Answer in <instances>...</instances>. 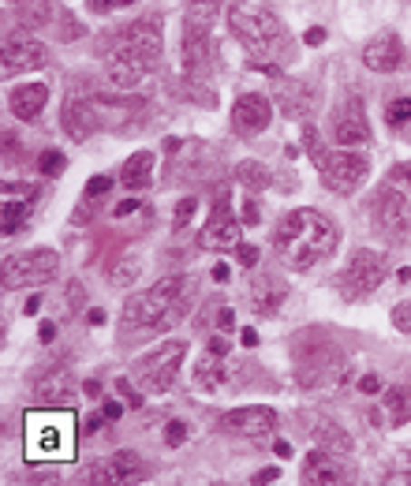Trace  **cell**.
<instances>
[{"mask_svg": "<svg viewBox=\"0 0 411 486\" xmlns=\"http://www.w3.org/2000/svg\"><path fill=\"white\" fill-rule=\"evenodd\" d=\"M337 225L318 214V209H292V214H284L277 232H273V248L280 255V262L289 266V269H310V266H318L326 262L333 251H337Z\"/></svg>", "mask_w": 411, "mask_h": 486, "instance_id": "obj_1", "label": "cell"}, {"mask_svg": "<svg viewBox=\"0 0 411 486\" xmlns=\"http://www.w3.org/2000/svg\"><path fill=\"white\" fill-rule=\"evenodd\" d=\"M161 23L157 19H142L123 26L116 42H113V60H109V83L120 90H135L157 64H161Z\"/></svg>", "mask_w": 411, "mask_h": 486, "instance_id": "obj_2", "label": "cell"}, {"mask_svg": "<svg viewBox=\"0 0 411 486\" xmlns=\"http://www.w3.org/2000/svg\"><path fill=\"white\" fill-rule=\"evenodd\" d=\"M229 26L240 38V45L250 53V68H262V72L277 75V64H269V60L284 49V26H280L269 0H232Z\"/></svg>", "mask_w": 411, "mask_h": 486, "instance_id": "obj_3", "label": "cell"}, {"mask_svg": "<svg viewBox=\"0 0 411 486\" xmlns=\"http://www.w3.org/2000/svg\"><path fill=\"white\" fill-rule=\"evenodd\" d=\"M187 307H191V281L172 273V277L157 281L150 292L123 303V329H142V333L169 329L172 322L183 318Z\"/></svg>", "mask_w": 411, "mask_h": 486, "instance_id": "obj_4", "label": "cell"}, {"mask_svg": "<svg viewBox=\"0 0 411 486\" xmlns=\"http://www.w3.org/2000/svg\"><path fill=\"white\" fill-rule=\"evenodd\" d=\"M220 19L217 0H191V8L183 15V75L187 83H202L213 72L217 45H213V23Z\"/></svg>", "mask_w": 411, "mask_h": 486, "instance_id": "obj_5", "label": "cell"}, {"mask_svg": "<svg viewBox=\"0 0 411 486\" xmlns=\"http://www.w3.org/2000/svg\"><path fill=\"white\" fill-rule=\"evenodd\" d=\"M75 423L64 412H26V461H72Z\"/></svg>", "mask_w": 411, "mask_h": 486, "instance_id": "obj_6", "label": "cell"}, {"mask_svg": "<svg viewBox=\"0 0 411 486\" xmlns=\"http://www.w3.org/2000/svg\"><path fill=\"white\" fill-rule=\"evenodd\" d=\"M183 355H187V345L183 341H165L161 348H153L150 355L135 359V371L132 374H135L139 389H146V393H169V385L180 374Z\"/></svg>", "mask_w": 411, "mask_h": 486, "instance_id": "obj_7", "label": "cell"}, {"mask_svg": "<svg viewBox=\"0 0 411 486\" xmlns=\"http://www.w3.org/2000/svg\"><path fill=\"white\" fill-rule=\"evenodd\" d=\"M60 269V255L49 248H34V251H23L15 258L5 262V288H34V285H49Z\"/></svg>", "mask_w": 411, "mask_h": 486, "instance_id": "obj_8", "label": "cell"}, {"mask_svg": "<svg viewBox=\"0 0 411 486\" xmlns=\"http://www.w3.org/2000/svg\"><path fill=\"white\" fill-rule=\"evenodd\" d=\"M367 172H370L367 158L352 146L337 150V154H326V161H322V180H326V188L333 195H356L363 188Z\"/></svg>", "mask_w": 411, "mask_h": 486, "instance_id": "obj_9", "label": "cell"}, {"mask_svg": "<svg viewBox=\"0 0 411 486\" xmlns=\"http://www.w3.org/2000/svg\"><path fill=\"white\" fill-rule=\"evenodd\" d=\"M382 281H386V258L374 251H356L340 277V292L344 299H363L382 288Z\"/></svg>", "mask_w": 411, "mask_h": 486, "instance_id": "obj_10", "label": "cell"}, {"mask_svg": "<svg viewBox=\"0 0 411 486\" xmlns=\"http://www.w3.org/2000/svg\"><path fill=\"white\" fill-rule=\"evenodd\" d=\"M374 228L389 239L407 236L411 232V202L400 191H382L374 199Z\"/></svg>", "mask_w": 411, "mask_h": 486, "instance_id": "obj_11", "label": "cell"}, {"mask_svg": "<svg viewBox=\"0 0 411 486\" xmlns=\"http://www.w3.org/2000/svg\"><path fill=\"white\" fill-rule=\"evenodd\" d=\"M199 248H206V251H229V248H240V221L229 214L225 195H217L213 214H210V221H206L202 232H199Z\"/></svg>", "mask_w": 411, "mask_h": 486, "instance_id": "obj_12", "label": "cell"}, {"mask_svg": "<svg viewBox=\"0 0 411 486\" xmlns=\"http://www.w3.org/2000/svg\"><path fill=\"white\" fill-rule=\"evenodd\" d=\"M142 461L135 457L132 449H120V452H113V457L105 461V464H98V468H90L86 475H83V482H113V486H132V482H142Z\"/></svg>", "mask_w": 411, "mask_h": 486, "instance_id": "obj_13", "label": "cell"}, {"mask_svg": "<svg viewBox=\"0 0 411 486\" xmlns=\"http://www.w3.org/2000/svg\"><path fill=\"white\" fill-rule=\"evenodd\" d=\"M277 427V412L273 408H236L220 415V431H229L236 438H266Z\"/></svg>", "mask_w": 411, "mask_h": 486, "instance_id": "obj_14", "label": "cell"}, {"mask_svg": "<svg viewBox=\"0 0 411 486\" xmlns=\"http://www.w3.org/2000/svg\"><path fill=\"white\" fill-rule=\"evenodd\" d=\"M273 120V105L262 94H243L232 105V131L236 135H262Z\"/></svg>", "mask_w": 411, "mask_h": 486, "instance_id": "obj_15", "label": "cell"}, {"mask_svg": "<svg viewBox=\"0 0 411 486\" xmlns=\"http://www.w3.org/2000/svg\"><path fill=\"white\" fill-rule=\"evenodd\" d=\"M60 120H64V131H68L72 142H86L93 131L102 128L98 105L86 102V98H79V94H72V98L64 102V112H60Z\"/></svg>", "mask_w": 411, "mask_h": 486, "instance_id": "obj_16", "label": "cell"}, {"mask_svg": "<svg viewBox=\"0 0 411 486\" xmlns=\"http://www.w3.org/2000/svg\"><path fill=\"white\" fill-rule=\"evenodd\" d=\"M333 135H337L340 146H363V142H370V120H367V109H363L359 98H347L340 105Z\"/></svg>", "mask_w": 411, "mask_h": 486, "instance_id": "obj_17", "label": "cell"}, {"mask_svg": "<svg viewBox=\"0 0 411 486\" xmlns=\"http://www.w3.org/2000/svg\"><path fill=\"white\" fill-rule=\"evenodd\" d=\"M49 64V49L34 38H12L5 45V75H15V72H38Z\"/></svg>", "mask_w": 411, "mask_h": 486, "instance_id": "obj_18", "label": "cell"}, {"mask_svg": "<svg viewBox=\"0 0 411 486\" xmlns=\"http://www.w3.org/2000/svg\"><path fill=\"white\" fill-rule=\"evenodd\" d=\"M363 64L370 68V72H396L400 64H404V42L393 34V30H386V34H377L374 42H367V49H363Z\"/></svg>", "mask_w": 411, "mask_h": 486, "instance_id": "obj_19", "label": "cell"}, {"mask_svg": "<svg viewBox=\"0 0 411 486\" xmlns=\"http://www.w3.org/2000/svg\"><path fill=\"white\" fill-rule=\"evenodd\" d=\"M34 199H38V188L5 184V236H8V239L26 228V221H30V202H34Z\"/></svg>", "mask_w": 411, "mask_h": 486, "instance_id": "obj_20", "label": "cell"}, {"mask_svg": "<svg viewBox=\"0 0 411 486\" xmlns=\"http://www.w3.org/2000/svg\"><path fill=\"white\" fill-rule=\"evenodd\" d=\"M303 482L310 486H337V482H347V471L344 464L326 449H314L310 457L303 461Z\"/></svg>", "mask_w": 411, "mask_h": 486, "instance_id": "obj_21", "label": "cell"}, {"mask_svg": "<svg viewBox=\"0 0 411 486\" xmlns=\"http://www.w3.org/2000/svg\"><path fill=\"white\" fill-rule=\"evenodd\" d=\"M277 105H280V112L289 116V120H307L314 112V105H318V94H314L307 83L289 79V83L277 90Z\"/></svg>", "mask_w": 411, "mask_h": 486, "instance_id": "obj_22", "label": "cell"}, {"mask_svg": "<svg viewBox=\"0 0 411 486\" xmlns=\"http://www.w3.org/2000/svg\"><path fill=\"white\" fill-rule=\"evenodd\" d=\"M225 382H229V363H225V355H220V352L210 348V352L199 359V367H195V389L217 393Z\"/></svg>", "mask_w": 411, "mask_h": 486, "instance_id": "obj_23", "label": "cell"}, {"mask_svg": "<svg viewBox=\"0 0 411 486\" xmlns=\"http://www.w3.org/2000/svg\"><path fill=\"white\" fill-rule=\"evenodd\" d=\"M49 102V86L45 83H26L19 90H12V112L19 120H34Z\"/></svg>", "mask_w": 411, "mask_h": 486, "instance_id": "obj_24", "label": "cell"}, {"mask_svg": "<svg viewBox=\"0 0 411 486\" xmlns=\"http://www.w3.org/2000/svg\"><path fill=\"white\" fill-rule=\"evenodd\" d=\"M250 296H255V307H259L262 315H277V311H280V303L289 299L284 285L273 281V277H266V273H259V277L250 281Z\"/></svg>", "mask_w": 411, "mask_h": 486, "instance_id": "obj_25", "label": "cell"}, {"mask_svg": "<svg viewBox=\"0 0 411 486\" xmlns=\"http://www.w3.org/2000/svg\"><path fill=\"white\" fill-rule=\"evenodd\" d=\"M150 172H153V154H150V150H139V154H132L128 161H123L120 184L132 188V191H142L150 184Z\"/></svg>", "mask_w": 411, "mask_h": 486, "instance_id": "obj_26", "label": "cell"}, {"mask_svg": "<svg viewBox=\"0 0 411 486\" xmlns=\"http://www.w3.org/2000/svg\"><path fill=\"white\" fill-rule=\"evenodd\" d=\"M68 389H75V385H72V374L64 367H53V371H45V374L34 378V393H38L42 401H49V404H56Z\"/></svg>", "mask_w": 411, "mask_h": 486, "instance_id": "obj_27", "label": "cell"}, {"mask_svg": "<svg viewBox=\"0 0 411 486\" xmlns=\"http://www.w3.org/2000/svg\"><path fill=\"white\" fill-rule=\"evenodd\" d=\"M314 445L326 449V452H333V457H344V452H352V438H347V431H340L337 423H329V419L314 427Z\"/></svg>", "mask_w": 411, "mask_h": 486, "instance_id": "obj_28", "label": "cell"}, {"mask_svg": "<svg viewBox=\"0 0 411 486\" xmlns=\"http://www.w3.org/2000/svg\"><path fill=\"white\" fill-rule=\"evenodd\" d=\"M382 404H386V419H389V427H404L407 415H411V401H407V393L404 389H382Z\"/></svg>", "mask_w": 411, "mask_h": 486, "instance_id": "obj_29", "label": "cell"}, {"mask_svg": "<svg viewBox=\"0 0 411 486\" xmlns=\"http://www.w3.org/2000/svg\"><path fill=\"white\" fill-rule=\"evenodd\" d=\"M236 180H240V184L250 191V195H255V191H266L269 188V169L262 165V161H240L236 165Z\"/></svg>", "mask_w": 411, "mask_h": 486, "instance_id": "obj_30", "label": "cell"}, {"mask_svg": "<svg viewBox=\"0 0 411 486\" xmlns=\"http://www.w3.org/2000/svg\"><path fill=\"white\" fill-rule=\"evenodd\" d=\"M386 120H389V128H404V124H411V98H396V102H389Z\"/></svg>", "mask_w": 411, "mask_h": 486, "instance_id": "obj_31", "label": "cell"}, {"mask_svg": "<svg viewBox=\"0 0 411 486\" xmlns=\"http://www.w3.org/2000/svg\"><path fill=\"white\" fill-rule=\"evenodd\" d=\"M38 169H42V176L56 180L60 172L68 169V161H64V154H60V150H45V154H42V161H38Z\"/></svg>", "mask_w": 411, "mask_h": 486, "instance_id": "obj_32", "label": "cell"}, {"mask_svg": "<svg viewBox=\"0 0 411 486\" xmlns=\"http://www.w3.org/2000/svg\"><path fill=\"white\" fill-rule=\"evenodd\" d=\"M303 142H307L310 161L322 165V161H326V150H322V139H318V131H314V124H303Z\"/></svg>", "mask_w": 411, "mask_h": 486, "instance_id": "obj_33", "label": "cell"}, {"mask_svg": "<svg viewBox=\"0 0 411 486\" xmlns=\"http://www.w3.org/2000/svg\"><path fill=\"white\" fill-rule=\"evenodd\" d=\"M135 277H139V266H135L132 258H123V262H120V266L109 273V281H113V285H132Z\"/></svg>", "mask_w": 411, "mask_h": 486, "instance_id": "obj_34", "label": "cell"}, {"mask_svg": "<svg viewBox=\"0 0 411 486\" xmlns=\"http://www.w3.org/2000/svg\"><path fill=\"white\" fill-rule=\"evenodd\" d=\"M195 209H199V199H180V206H176V232L180 228H187V221H191L195 218Z\"/></svg>", "mask_w": 411, "mask_h": 486, "instance_id": "obj_35", "label": "cell"}, {"mask_svg": "<svg viewBox=\"0 0 411 486\" xmlns=\"http://www.w3.org/2000/svg\"><path fill=\"white\" fill-rule=\"evenodd\" d=\"M165 442H169V449H180V445L187 442V423H183V419H172V423H169Z\"/></svg>", "mask_w": 411, "mask_h": 486, "instance_id": "obj_36", "label": "cell"}, {"mask_svg": "<svg viewBox=\"0 0 411 486\" xmlns=\"http://www.w3.org/2000/svg\"><path fill=\"white\" fill-rule=\"evenodd\" d=\"M128 5H135V0H86V8H90L93 15H105V12H116V8H128Z\"/></svg>", "mask_w": 411, "mask_h": 486, "instance_id": "obj_37", "label": "cell"}, {"mask_svg": "<svg viewBox=\"0 0 411 486\" xmlns=\"http://www.w3.org/2000/svg\"><path fill=\"white\" fill-rule=\"evenodd\" d=\"M393 326L400 333H411V303H396L393 307Z\"/></svg>", "mask_w": 411, "mask_h": 486, "instance_id": "obj_38", "label": "cell"}, {"mask_svg": "<svg viewBox=\"0 0 411 486\" xmlns=\"http://www.w3.org/2000/svg\"><path fill=\"white\" fill-rule=\"evenodd\" d=\"M113 188V180L109 176H90V184H86V199H98V195H105Z\"/></svg>", "mask_w": 411, "mask_h": 486, "instance_id": "obj_39", "label": "cell"}, {"mask_svg": "<svg viewBox=\"0 0 411 486\" xmlns=\"http://www.w3.org/2000/svg\"><path fill=\"white\" fill-rule=\"evenodd\" d=\"M116 389H120V397H123V401H128L132 408H139V404H142V397H139V389H132V382H128V378H120V382H116Z\"/></svg>", "mask_w": 411, "mask_h": 486, "instance_id": "obj_40", "label": "cell"}, {"mask_svg": "<svg viewBox=\"0 0 411 486\" xmlns=\"http://www.w3.org/2000/svg\"><path fill=\"white\" fill-rule=\"evenodd\" d=\"M236 258H240V266H259V248H250V243H240V248H236Z\"/></svg>", "mask_w": 411, "mask_h": 486, "instance_id": "obj_41", "label": "cell"}, {"mask_svg": "<svg viewBox=\"0 0 411 486\" xmlns=\"http://www.w3.org/2000/svg\"><path fill=\"white\" fill-rule=\"evenodd\" d=\"M386 385H382V378H377V374H363L359 378V393H367V397H374V393H382Z\"/></svg>", "mask_w": 411, "mask_h": 486, "instance_id": "obj_42", "label": "cell"}, {"mask_svg": "<svg viewBox=\"0 0 411 486\" xmlns=\"http://www.w3.org/2000/svg\"><path fill=\"white\" fill-rule=\"evenodd\" d=\"M259 218H262L259 199H247V206H243V225H259Z\"/></svg>", "mask_w": 411, "mask_h": 486, "instance_id": "obj_43", "label": "cell"}, {"mask_svg": "<svg viewBox=\"0 0 411 486\" xmlns=\"http://www.w3.org/2000/svg\"><path fill=\"white\" fill-rule=\"evenodd\" d=\"M68 299H72V311H79L83 299H86V288H83L79 281H72V285H68Z\"/></svg>", "mask_w": 411, "mask_h": 486, "instance_id": "obj_44", "label": "cell"}, {"mask_svg": "<svg viewBox=\"0 0 411 486\" xmlns=\"http://www.w3.org/2000/svg\"><path fill=\"white\" fill-rule=\"evenodd\" d=\"M389 180H393V184H407L411 188V165H393Z\"/></svg>", "mask_w": 411, "mask_h": 486, "instance_id": "obj_45", "label": "cell"}, {"mask_svg": "<svg viewBox=\"0 0 411 486\" xmlns=\"http://www.w3.org/2000/svg\"><path fill=\"white\" fill-rule=\"evenodd\" d=\"M102 423H109V419H105V412H93V415H86V423H83V434H93V431L102 427Z\"/></svg>", "mask_w": 411, "mask_h": 486, "instance_id": "obj_46", "label": "cell"}, {"mask_svg": "<svg viewBox=\"0 0 411 486\" xmlns=\"http://www.w3.org/2000/svg\"><path fill=\"white\" fill-rule=\"evenodd\" d=\"M303 42H307V45H322V42H326V30H322V26H310L307 34H303Z\"/></svg>", "mask_w": 411, "mask_h": 486, "instance_id": "obj_47", "label": "cell"}, {"mask_svg": "<svg viewBox=\"0 0 411 486\" xmlns=\"http://www.w3.org/2000/svg\"><path fill=\"white\" fill-rule=\"evenodd\" d=\"M102 412H105V419H109V423H116V419H120V412H123V404H120V401H105V404H102Z\"/></svg>", "mask_w": 411, "mask_h": 486, "instance_id": "obj_48", "label": "cell"}, {"mask_svg": "<svg viewBox=\"0 0 411 486\" xmlns=\"http://www.w3.org/2000/svg\"><path fill=\"white\" fill-rule=\"evenodd\" d=\"M280 479V471L277 468H262L259 475H255V482H262V486H269V482H277Z\"/></svg>", "mask_w": 411, "mask_h": 486, "instance_id": "obj_49", "label": "cell"}, {"mask_svg": "<svg viewBox=\"0 0 411 486\" xmlns=\"http://www.w3.org/2000/svg\"><path fill=\"white\" fill-rule=\"evenodd\" d=\"M232 322H236L232 307H220V315H217V326H220V329H232Z\"/></svg>", "mask_w": 411, "mask_h": 486, "instance_id": "obj_50", "label": "cell"}, {"mask_svg": "<svg viewBox=\"0 0 411 486\" xmlns=\"http://www.w3.org/2000/svg\"><path fill=\"white\" fill-rule=\"evenodd\" d=\"M38 337H42V345L56 341V326H53V322H42V333H38Z\"/></svg>", "mask_w": 411, "mask_h": 486, "instance_id": "obj_51", "label": "cell"}, {"mask_svg": "<svg viewBox=\"0 0 411 486\" xmlns=\"http://www.w3.org/2000/svg\"><path fill=\"white\" fill-rule=\"evenodd\" d=\"M135 209H139V202L128 199V202H120V206H116V218H128V214H135Z\"/></svg>", "mask_w": 411, "mask_h": 486, "instance_id": "obj_52", "label": "cell"}, {"mask_svg": "<svg viewBox=\"0 0 411 486\" xmlns=\"http://www.w3.org/2000/svg\"><path fill=\"white\" fill-rule=\"evenodd\" d=\"M83 393H86L90 401H98V397H102V385H98V382H83Z\"/></svg>", "mask_w": 411, "mask_h": 486, "instance_id": "obj_53", "label": "cell"}, {"mask_svg": "<svg viewBox=\"0 0 411 486\" xmlns=\"http://www.w3.org/2000/svg\"><path fill=\"white\" fill-rule=\"evenodd\" d=\"M213 281H229V262H217L213 266Z\"/></svg>", "mask_w": 411, "mask_h": 486, "instance_id": "obj_54", "label": "cell"}, {"mask_svg": "<svg viewBox=\"0 0 411 486\" xmlns=\"http://www.w3.org/2000/svg\"><path fill=\"white\" fill-rule=\"evenodd\" d=\"M240 341H243V348H255V345H259V333H255V329H243Z\"/></svg>", "mask_w": 411, "mask_h": 486, "instance_id": "obj_55", "label": "cell"}, {"mask_svg": "<svg viewBox=\"0 0 411 486\" xmlns=\"http://www.w3.org/2000/svg\"><path fill=\"white\" fill-rule=\"evenodd\" d=\"M273 452H277L280 461H289V457H292V445H289V442H277V445H273Z\"/></svg>", "mask_w": 411, "mask_h": 486, "instance_id": "obj_56", "label": "cell"}, {"mask_svg": "<svg viewBox=\"0 0 411 486\" xmlns=\"http://www.w3.org/2000/svg\"><path fill=\"white\" fill-rule=\"evenodd\" d=\"M210 348H213V352H220V355H229V341H225V337H213V341H210Z\"/></svg>", "mask_w": 411, "mask_h": 486, "instance_id": "obj_57", "label": "cell"}, {"mask_svg": "<svg viewBox=\"0 0 411 486\" xmlns=\"http://www.w3.org/2000/svg\"><path fill=\"white\" fill-rule=\"evenodd\" d=\"M38 307H42V299L34 296V299H26V307H23V311H26V315H38Z\"/></svg>", "mask_w": 411, "mask_h": 486, "instance_id": "obj_58", "label": "cell"}, {"mask_svg": "<svg viewBox=\"0 0 411 486\" xmlns=\"http://www.w3.org/2000/svg\"><path fill=\"white\" fill-rule=\"evenodd\" d=\"M86 322H90V326H102V322H105V315H102V311H90V315H86Z\"/></svg>", "mask_w": 411, "mask_h": 486, "instance_id": "obj_59", "label": "cell"}, {"mask_svg": "<svg viewBox=\"0 0 411 486\" xmlns=\"http://www.w3.org/2000/svg\"><path fill=\"white\" fill-rule=\"evenodd\" d=\"M386 482H411V471H407V475H404V471H400V475H389Z\"/></svg>", "mask_w": 411, "mask_h": 486, "instance_id": "obj_60", "label": "cell"}, {"mask_svg": "<svg viewBox=\"0 0 411 486\" xmlns=\"http://www.w3.org/2000/svg\"><path fill=\"white\" fill-rule=\"evenodd\" d=\"M396 277H400V281H404V285H407V281H411V266H404V269H400V273H396Z\"/></svg>", "mask_w": 411, "mask_h": 486, "instance_id": "obj_61", "label": "cell"}]
</instances>
